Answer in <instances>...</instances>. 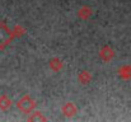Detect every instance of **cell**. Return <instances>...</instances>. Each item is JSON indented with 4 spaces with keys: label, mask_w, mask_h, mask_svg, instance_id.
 Listing matches in <instances>:
<instances>
[{
    "label": "cell",
    "mask_w": 131,
    "mask_h": 122,
    "mask_svg": "<svg viewBox=\"0 0 131 122\" xmlns=\"http://www.w3.org/2000/svg\"><path fill=\"white\" fill-rule=\"evenodd\" d=\"M14 38L13 32L8 28L4 22H0V50H4Z\"/></svg>",
    "instance_id": "1"
},
{
    "label": "cell",
    "mask_w": 131,
    "mask_h": 122,
    "mask_svg": "<svg viewBox=\"0 0 131 122\" xmlns=\"http://www.w3.org/2000/svg\"><path fill=\"white\" fill-rule=\"evenodd\" d=\"M35 107H36V102H35L28 94L23 95V97L19 99V102H18V108H19L22 112H24V113H29Z\"/></svg>",
    "instance_id": "2"
},
{
    "label": "cell",
    "mask_w": 131,
    "mask_h": 122,
    "mask_svg": "<svg viewBox=\"0 0 131 122\" xmlns=\"http://www.w3.org/2000/svg\"><path fill=\"white\" fill-rule=\"evenodd\" d=\"M113 56H115V52H113V50H112L111 47H108V46H104V47L101 50V52H99V57H101L104 62H110V61L113 59Z\"/></svg>",
    "instance_id": "3"
},
{
    "label": "cell",
    "mask_w": 131,
    "mask_h": 122,
    "mask_svg": "<svg viewBox=\"0 0 131 122\" xmlns=\"http://www.w3.org/2000/svg\"><path fill=\"white\" fill-rule=\"evenodd\" d=\"M77 111H78V108L75 107V104H74L73 102H68V103H65V106L62 107V113H64V116H66V117H73V116L77 113Z\"/></svg>",
    "instance_id": "4"
},
{
    "label": "cell",
    "mask_w": 131,
    "mask_h": 122,
    "mask_svg": "<svg viewBox=\"0 0 131 122\" xmlns=\"http://www.w3.org/2000/svg\"><path fill=\"white\" fill-rule=\"evenodd\" d=\"M12 104H13V102L9 97H6L5 94L0 95V109L1 111H8L12 107Z\"/></svg>",
    "instance_id": "5"
},
{
    "label": "cell",
    "mask_w": 131,
    "mask_h": 122,
    "mask_svg": "<svg viewBox=\"0 0 131 122\" xmlns=\"http://www.w3.org/2000/svg\"><path fill=\"white\" fill-rule=\"evenodd\" d=\"M118 75L122 78V79H131V66L130 65H125V66H121L118 70H117Z\"/></svg>",
    "instance_id": "6"
},
{
    "label": "cell",
    "mask_w": 131,
    "mask_h": 122,
    "mask_svg": "<svg viewBox=\"0 0 131 122\" xmlns=\"http://www.w3.org/2000/svg\"><path fill=\"white\" fill-rule=\"evenodd\" d=\"M78 15H79V18H82V19L85 20L88 18H90V15H92V9H90L89 6H83V8L79 9Z\"/></svg>",
    "instance_id": "7"
},
{
    "label": "cell",
    "mask_w": 131,
    "mask_h": 122,
    "mask_svg": "<svg viewBox=\"0 0 131 122\" xmlns=\"http://www.w3.org/2000/svg\"><path fill=\"white\" fill-rule=\"evenodd\" d=\"M50 68H51L53 71H59V70H61V68H62V61H61L59 57H53V59L50 61Z\"/></svg>",
    "instance_id": "8"
},
{
    "label": "cell",
    "mask_w": 131,
    "mask_h": 122,
    "mask_svg": "<svg viewBox=\"0 0 131 122\" xmlns=\"http://www.w3.org/2000/svg\"><path fill=\"white\" fill-rule=\"evenodd\" d=\"M78 80L80 81L82 84H88L89 81L92 80V76H90L89 71H82V73H79V75H78Z\"/></svg>",
    "instance_id": "9"
},
{
    "label": "cell",
    "mask_w": 131,
    "mask_h": 122,
    "mask_svg": "<svg viewBox=\"0 0 131 122\" xmlns=\"http://www.w3.org/2000/svg\"><path fill=\"white\" fill-rule=\"evenodd\" d=\"M28 120H29V121H46L47 118L42 116L41 112H33V113L28 117Z\"/></svg>",
    "instance_id": "10"
},
{
    "label": "cell",
    "mask_w": 131,
    "mask_h": 122,
    "mask_svg": "<svg viewBox=\"0 0 131 122\" xmlns=\"http://www.w3.org/2000/svg\"><path fill=\"white\" fill-rule=\"evenodd\" d=\"M24 33V29L20 27V26H17V27H14V31H13V35H14V37L17 36V37H19V36H22Z\"/></svg>",
    "instance_id": "11"
}]
</instances>
